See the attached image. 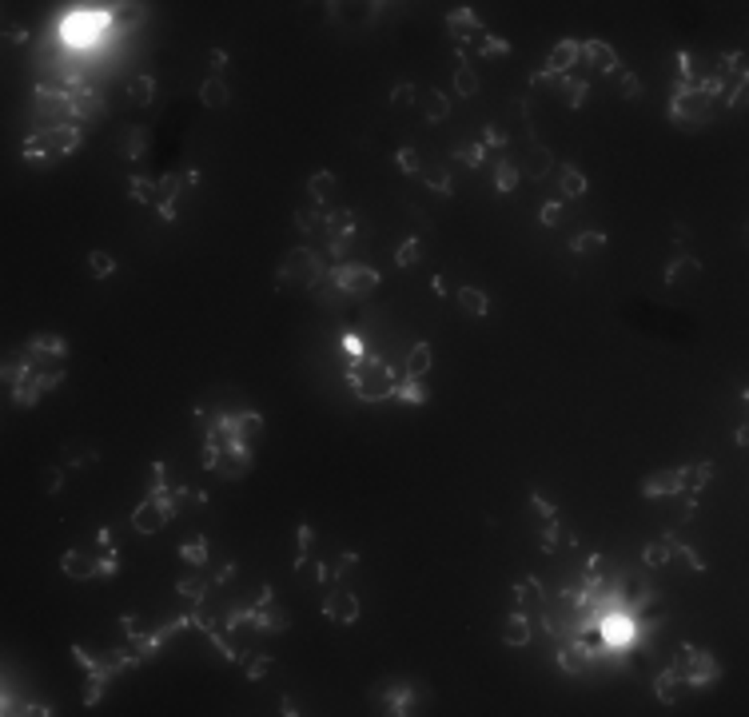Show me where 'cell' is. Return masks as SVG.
<instances>
[{
    "instance_id": "7dc6e473",
    "label": "cell",
    "mask_w": 749,
    "mask_h": 717,
    "mask_svg": "<svg viewBox=\"0 0 749 717\" xmlns=\"http://www.w3.org/2000/svg\"><path fill=\"white\" fill-rule=\"evenodd\" d=\"M144 144H148V131H144V128H136V131H132V144H128V156H132V160L144 152Z\"/></svg>"
},
{
    "instance_id": "11a10c76",
    "label": "cell",
    "mask_w": 749,
    "mask_h": 717,
    "mask_svg": "<svg viewBox=\"0 0 749 717\" xmlns=\"http://www.w3.org/2000/svg\"><path fill=\"white\" fill-rule=\"evenodd\" d=\"M295 223H299V227H315V215L303 207V212H295Z\"/></svg>"
},
{
    "instance_id": "7bdbcfd3",
    "label": "cell",
    "mask_w": 749,
    "mask_h": 717,
    "mask_svg": "<svg viewBox=\"0 0 749 717\" xmlns=\"http://www.w3.org/2000/svg\"><path fill=\"white\" fill-rule=\"evenodd\" d=\"M510 44L502 36H483V56H507Z\"/></svg>"
},
{
    "instance_id": "6da1fadb",
    "label": "cell",
    "mask_w": 749,
    "mask_h": 717,
    "mask_svg": "<svg viewBox=\"0 0 749 717\" xmlns=\"http://www.w3.org/2000/svg\"><path fill=\"white\" fill-rule=\"evenodd\" d=\"M347 383H351V391L363 399V403H379V399H387V394H395L399 379L395 371L383 363V359H355L351 367H347Z\"/></svg>"
},
{
    "instance_id": "8d00e7d4",
    "label": "cell",
    "mask_w": 749,
    "mask_h": 717,
    "mask_svg": "<svg viewBox=\"0 0 749 717\" xmlns=\"http://www.w3.org/2000/svg\"><path fill=\"white\" fill-rule=\"evenodd\" d=\"M455 88L463 92V96H475V92H478V76L466 68V64H458V72H455Z\"/></svg>"
},
{
    "instance_id": "44dd1931",
    "label": "cell",
    "mask_w": 749,
    "mask_h": 717,
    "mask_svg": "<svg viewBox=\"0 0 749 717\" xmlns=\"http://www.w3.org/2000/svg\"><path fill=\"white\" fill-rule=\"evenodd\" d=\"M200 100L208 104V108H223V104L232 100V92H227V84H223V80H215V76H212V80H203Z\"/></svg>"
},
{
    "instance_id": "9f6ffc18",
    "label": "cell",
    "mask_w": 749,
    "mask_h": 717,
    "mask_svg": "<svg viewBox=\"0 0 749 717\" xmlns=\"http://www.w3.org/2000/svg\"><path fill=\"white\" fill-rule=\"evenodd\" d=\"M530 506H534L538 514H546V518H554V506H546L542 498H530Z\"/></svg>"
},
{
    "instance_id": "1f68e13d",
    "label": "cell",
    "mask_w": 749,
    "mask_h": 717,
    "mask_svg": "<svg viewBox=\"0 0 749 717\" xmlns=\"http://www.w3.org/2000/svg\"><path fill=\"white\" fill-rule=\"evenodd\" d=\"M395 394L403 399V403H415V406H419V403H426V387L419 383V379H406V383H399V387H395Z\"/></svg>"
},
{
    "instance_id": "8fae6325",
    "label": "cell",
    "mask_w": 749,
    "mask_h": 717,
    "mask_svg": "<svg viewBox=\"0 0 749 717\" xmlns=\"http://www.w3.org/2000/svg\"><path fill=\"white\" fill-rule=\"evenodd\" d=\"M446 28H451V36L455 41H470V36H483V28H478V16L470 9H458L446 16Z\"/></svg>"
},
{
    "instance_id": "ba28073f",
    "label": "cell",
    "mask_w": 749,
    "mask_h": 717,
    "mask_svg": "<svg viewBox=\"0 0 749 717\" xmlns=\"http://www.w3.org/2000/svg\"><path fill=\"white\" fill-rule=\"evenodd\" d=\"M578 56H582V44H578V41H558L554 48H550L546 72H554V76H566V72L578 64Z\"/></svg>"
},
{
    "instance_id": "db71d44e",
    "label": "cell",
    "mask_w": 749,
    "mask_h": 717,
    "mask_svg": "<svg viewBox=\"0 0 749 717\" xmlns=\"http://www.w3.org/2000/svg\"><path fill=\"white\" fill-rule=\"evenodd\" d=\"M4 36H9V44H24V41H28V36H24L21 28H12V24L4 28Z\"/></svg>"
},
{
    "instance_id": "484cf974",
    "label": "cell",
    "mask_w": 749,
    "mask_h": 717,
    "mask_svg": "<svg viewBox=\"0 0 749 717\" xmlns=\"http://www.w3.org/2000/svg\"><path fill=\"white\" fill-rule=\"evenodd\" d=\"M514 598H518V606L527 610V606H542V586H538V578H527V582H518L514 586Z\"/></svg>"
},
{
    "instance_id": "836d02e7",
    "label": "cell",
    "mask_w": 749,
    "mask_h": 717,
    "mask_svg": "<svg viewBox=\"0 0 749 717\" xmlns=\"http://www.w3.org/2000/svg\"><path fill=\"white\" fill-rule=\"evenodd\" d=\"M419 259H423V243H419V239H406L403 247L395 252V263H399V267H415Z\"/></svg>"
},
{
    "instance_id": "9c48e42d",
    "label": "cell",
    "mask_w": 749,
    "mask_h": 717,
    "mask_svg": "<svg viewBox=\"0 0 749 717\" xmlns=\"http://www.w3.org/2000/svg\"><path fill=\"white\" fill-rule=\"evenodd\" d=\"M681 490V470H658L642 483V495L646 498H662V495H678Z\"/></svg>"
},
{
    "instance_id": "603a6c76",
    "label": "cell",
    "mask_w": 749,
    "mask_h": 717,
    "mask_svg": "<svg viewBox=\"0 0 749 717\" xmlns=\"http://www.w3.org/2000/svg\"><path fill=\"white\" fill-rule=\"evenodd\" d=\"M327 232L335 235V239H351L355 235V215L351 212H327Z\"/></svg>"
},
{
    "instance_id": "5bb4252c",
    "label": "cell",
    "mask_w": 749,
    "mask_h": 717,
    "mask_svg": "<svg viewBox=\"0 0 749 717\" xmlns=\"http://www.w3.org/2000/svg\"><path fill=\"white\" fill-rule=\"evenodd\" d=\"M698 271H701V267H698V259H694V255H681V259H674V263L666 267V283H669V287L694 283V279H698Z\"/></svg>"
},
{
    "instance_id": "83f0119b",
    "label": "cell",
    "mask_w": 749,
    "mask_h": 717,
    "mask_svg": "<svg viewBox=\"0 0 749 717\" xmlns=\"http://www.w3.org/2000/svg\"><path fill=\"white\" fill-rule=\"evenodd\" d=\"M550 163H554L550 148H542V144H538V148H530V168H527V172L534 176V180H542V176L550 172Z\"/></svg>"
},
{
    "instance_id": "cb8c5ba5",
    "label": "cell",
    "mask_w": 749,
    "mask_h": 717,
    "mask_svg": "<svg viewBox=\"0 0 749 717\" xmlns=\"http://www.w3.org/2000/svg\"><path fill=\"white\" fill-rule=\"evenodd\" d=\"M709 475H713V466H681V490H689V495H698L701 483H709Z\"/></svg>"
},
{
    "instance_id": "e0dca14e",
    "label": "cell",
    "mask_w": 749,
    "mask_h": 717,
    "mask_svg": "<svg viewBox=\"0 0 749 717\" xmlns=\"http://www.w3.org/2000/svg\"><path fill=\"white\" fill-rule=\"evenodd\" d=\"M431 371V343H415L406 355V379H423Z\"/></svg>"
},
{
    "instance_id": "d6a6232c",
    "label": "cell",
    "mask_w": 749,
    "mask_h": 717,
    "mask_svg": "<svg viewBox=\"0 0 749 717\" xmlns=\"http://www.w3.org/2000/svg\"><path fill=\"white\" fill-rule=\"evenodd\" d=\"M602 243H606V232H582V235H574L570 247H574L578 255H586V252H598Z\"/></svg>"
},
{
    "instance_id": "2e32d148",
    "label": "cell",
    "mask_w": 749,
    "mask_h": 717,
    "mask_svg": "<svg viewBox=\"0 0 749 717\" xmlns=\"http://www.w3.org/2000/svg\"><path fill=\"white\" fill-rule=\"evenodd\" d=\"M502 642L507 646H527L530 642V622H527V614L518 610V614H510L507 622H502Z\"/></svg>"
},
{
    "instance_id": "4316f807",
    "label": "cell",
    "mask_w": 749,
    "mask_h": 717,
    "mask_svg": "<svg viewBox=\"0 0 749 717\" xmlns=\"http://www.w3.org/2000/svg\"><path fill=\"white\" fill-rule=\"evenodd\" d=\"M669 558H674V542H669V538H658V542L646 546V566H654V570H658V566H666Z\"/></svg>"
},
{
    "instance_id": "52a82bcc",
    "label": "cell",
    "mask_w": 749,
    "mask_h": 717,
    "mask_svg": "<svg viewBox=\"0 0 749 717\" xmlns=\"http://www.w3.org/2000/svg\"><path fill=\"white\" fill-rule=\"evenodd\" d=\"M323 614H327V622H335V626H351L355 618H359V598L347 594V590H335V594L323 602Z\"/></svg>"
},
{
    "instance_id": "f546056e",
    "label": "cell",
    "mask_w": 749,
    "mask_h": 717,
    "mask_svg": "<svg viewBox=\"0 0 749 717\" xmlns=\"http://www.w3.org/2000/svg\"><path fill=\"white\" fill-rule=\"evenodd\" d=\"M562 195H566V200L586 195V176L578 172V168H566V176H562Z\"/></svg>"
},
{
    "instance_id": "30bf717a",
    "label": "cell",
    "mask_w": 749,
    "mask_h": 717,
    "mask_svg": "<svg viewBox=\"0 0 749 717\" xmlns=\"http://www.w3.org/2000/svg\"><path fill=\"white\" fill-rule=\"evenodd\" d=\"M582 56L590 60V68L594 72H606V76L618 68V56H614V48H610L606 41H586L582 44Z\"/></svg>"
},
{
    "instance_id": "8992f818",
    "label": "cell",
    "mask_w": 749,
    "mask_h": 717,
    "mask_svg": "<svg viewBox=\"0 0 749 717\" xmlns=\"http://www.w3.org/2000/svg\"><path fill=\"white\" fill-rule=\"evenodd\" d=\"M331 279L339 283V291L343 295H367L379 287V271H371V267H363V263H339L331 271Z\"/></svg>"
},
{
    "instance_id": "d590c367",
    "label": "cell",
    "mask_w": 749,
    "mask_h": 717,
    "mask_svg": "<svg viewBox=\"0 0 749 717\" xmlns=\"http://www.w3.org/2000/svg\"><path fill=\"white\" fill-rule=\"evenodd\" d=\"M562 96H566L570 108H582V96H586V80H570V76H562Z\"/></svg>"
},
{
    "instance_id": "5b68a950",
    "label": "cell",
    "mask_w": 749,
    "mask_h": 717,
    "mask_svg": "<svg viewBox=\"0 0 749 717\" xmlns=\"http://www.w3.org/2000/svg\"><path fill=\"white\" fill-rule=\"evenodd\" d=\"M176 514V502L168 495H152L148 502H140L136 506V514H132V526L140 530V534H156V530H163V522Z\"/></svg>"
},
{
    "instance_id": "ac0fdd59",
    "label": "cell",
    "mask_w": 749,
    "mask_h": 717,
    "mask_svg": "<svg viewBox=\"0 0 749 717\" xmlns=\"http://www.w3.org/2000/svg\"><path fill=\"white\" fill-rule=\"evenodd\" d=\"M252 622H255V626H267V630H284L287 626V614L271 606V594H264V610H259V614L252 610Z\"/></svg>"
},
{
    "instance_id": "d4e9b609",
    "label": "cell",
    "mask_w": 749,
    "mask_h": 717,
    "mask_svg": "<svg viewBox=\"0 0 749 717\" xmlns=\"http://www.w3.org/2000/svg\"><path fill=\"white\" fill-rule=\"evenodd\" d=\"M128 96H132V104H152L156 80L152 76H132V80H128Z\"/></svg>"
},
{
    "instance_id": "74e56055",
    "label": "cell",
    "mask_w": 749,
    "mask_h": 717,
    "mask_svg": "<svg viewBox=\"0 0 749 717\" xmlns=\"http://www.w3.org/2000/svg\"><path fill=\"white\" fill-rule=\"evenodd\" d=\"M423 176H426V183H431L438 195H451V172H446V168H426Z\"/></svg>"
},
{
    "instance_id": "ab89813d",
    "label": "cell",
    "mask_w": 749,
    "mask_h": 717,
    "mask_svg": "<svg viewBox=\"0 0 749 717\" xmlns=\"http://www.w3.org/2000/svg\"><path fill=\"white\" fill-rule=\"evenodd\" d=\"M180 554L188 558V562L200 566V562H208V542H203V538H192L188 546H180Z\"/></svg>"
},
{
    "instance_id": "f5cc1de1",
    "label": "cell",
    "mask_w": 749,
    "mask_h": 717,
    "mask_svg": "<svg viewBox=\"0 0 749 717\" xmlns=\"http://www.w3.org/2000/svg\"><path fill=\"white\" fill-rule=\"evenodd\" d=\"M733 68V76H745V52H738V56H729V60H721Z\"/></svg>"
},
{
    "instance_id": "e575fe53",
    "label": "cell",
    "mask_w": 749,
    "mask_h": 717,
    "mask_svg": "<svg viewBox=\"0 0 749 717\" xmlns=\"http://www.w3.org/2000/svg\"><path fill=\"white\" fill-rule=\"evenodd\" d=\"M610 76H618V92H622V96H630V100H634V96H642V80H638V76H634V72H622V68H614V72H610Z\"/></svg>"
},
{
    "instance_id": "4fadbf2b",
    "label": "cell",
    "mask_w": 749,
    "mask_h": 717,
    "mask_svg": "<svg viewBox=\"0 0 749 717\" xmlns=\"http://www.w3.org/2000/svg\"><path fill=\"white\" fill-rule=\"evenodd\" d=\"M558 666L566 669V674H586L590 669V649L578 646V642H570V646L558 649Z\"/></svg>"
},
{
    "instance_id": "d6986e66",
    "label": "cell",
    "mask_w": 749,
    "mask_h": 717,
    "mask_svg": "<svg viewBox=\"0 0 749 717\" xmlns=\"http://www.w3.org/2000/svg\"><path fill=\"white\" fill-rule=\"evenodd\" d=\"M681 681H686V677H681V669H662L658 674V697L662 701H678V694H681Z\"/></svg>"
},
{
    "instance_id": "f6af8a7d",
    "label": "cell",
    "mask_w": 749,
    "mask_h": 717,
    "mask_svg": "<svg viewBox=\"0 0 749 717\" xmlns=\"http://www.w3.org/2000/svg\"><path fill=\"white\" fill-rule=\"evenodd\" d=\"M415 96H419V92L411 88V84H399V88L391 92V100H395L399 108H406V104H415Z\"/></svg>"
},
{
    "instance_id": "f35d334b",
    "label": "cell",
    "mask_w": 749,
    "mask_h": 717,
    "mask_svg": "<svg viewBox=\"0 0 749 717\" xmlns=\"http://www.w3.org/2000/svg\"><path fill=\"white\" fill-rule=\"evenodd\" d=\"M446 112H451L446 96L443 92H431V96H426V116H431V120H446Z\"/></svg>"
},
{
    "instance_id": "bcb514c9",
    "label": "cell",
    "mask_w": 749,
    "mask_h": 717,
    "mask_svg": "<svg viewBox=\"0 0 749 717\" xmlns=\"http://www.w3.org/2000/svg\"><path fill=\"white\" fill-rule=\"evenodd\" d=\"M542 223H546V227H558V223H562V203H546V207H542Z\"/></svg>"
},
{
    "instance_id": "7402d4cb",
    "label": "cell",
    "mask_w": 749,
    "mask_h": 717,
    "mask_svg": "<svg viewBox=\"0 0 749 717\" xmlns=\"http://www.w3.org/2000/svg\"><path fill=\"white\" fill-rule=\"evenodd\" d=\"M458 303H463L466 315H486L490 311V299H486V291H478V287H463V291H458Z\"/></svg>"
},
{
    "instance_id": "3957f363",
    "label": "cell",
    "mask_w": 749,
    "mask_h": 717,
    "mask_svg": "<svg viewBox=\"0 0 749 717\" xmlns=\"http://www.w3.org/2000/svg\"><path fill=\"white\" fill-rule=\"evenodd\" d=\"M323 279V263H319V255L307 252V247H295L291 255H287V263L279 267V275H275V283L279 287H311V283Z\"/></svg>"
},
{
    "instance_id": "7a4b0ae2",
    "label": "cell",
    "mask_w": 749,
    "mask_h": 717,
    "mask_svg": "<svg viewBox=\"0 0 749 717\" xmlns=\"http://www.w3.org/2000/svg\"><path fill=\"white\" fill-rule=\"evenodd\" d=\"M76 148H80V131L68 128V124H60V128H48V131H41V136L24 140V160L44 163V160H52V156L76 152Z\"/></svg>"
},
{
    "instance_id": "f1b7e54d",
    "label": "cell",
    "mask_w": 749,
    "mask_h": 717,
    "mask_svg": "<svg viewBox=\"0 0 749 717\" xmlns=\"http://www.w3.org/2000/svg\"><path fill=\"white\" fill-rule=\"evenodd\" d=\"M495 188H498V192H514V188H518V168L510 160H502L495 168Z\"/></svg>"
},
{
    "instance_id": "ffe728a7",
    "label": "cell",
    "mask_w": 749,
    "mask_h": 717,
    "mask_svg": "<svg viewBox=\"0 0 749 717\" xmlns=\"http://www.w3.org/2000/svg\"><path fill=\"white\" fill-rule=\"evenodd\" d=\"M335 176L331 172H315L311 180H307V192H311V200H319V203H327V200H335Z\"/></svg>"
},
{
    "instance_id": "c3c4849f",
    "label": "cell",
    "mask_w": 749,
    "mask_h": 717,
    "mask_svg": "<svg viewBox=\"0 0 749 717\" xmlns=\"http://www.w3.org/2000/svg\"><path fill=\"white\" fill-rule=\"evenodd\" d=\"M60 483H64V475L48 466V470H44V490H48V495H56V490H60Z\"/></svg>"
},
{
    "instance_id": "9a60e30c",
    "label": "cell",
    "mask_w": 749,
    "mask_h": 717,
    "mask_svg": "<svg viewBox=\"0 0 749 717\" xmlns=\"http://www.w3.org/2000/svg\"><path fill=\"white\" fill-rule=\"evenodd\" d=\"M72 116H80V120H100L104 100L96 92H72Z\"/></svg>"
},
{
    "instance_id": "4dcf8cb0",
    "label": "cell",
    "mask_w": 749,
    "mask_h": 717,
    "mask_svg": "<svg viewBox=\"0 0 749 717\" xmlns=\"http://www.w3.org/2000/svg\"><path fill=\"white\" fill-rule=\"evenodd\" d=\"M112 271H116V259H112L108 252H92V255H88V275H96V279H108Z\"/></svg>"
},
{
    "instance_id": "b9f144b4",
    "label": "cell",
    "mask_w": 749,
    "mask_h": 717,
    "mask_svg": "<svg viewBox=\"0 0 749 717\" xmlns=\"http://www.w3.org/2000/svg\"><path fill=\"white\" fill-rule=\"evenodd\" d=\"M483 156H486L483 144H470V148H455V160H458V163H470V168H475V163H483Z\"/></svg>"
},
{
    "instance_id": "816d5d0a",
    "label": "cell",
    "mask_w": 749,
    "mask_h": 717,
    "mask_svg": "<svg viewBox=\"0 0 749 717\" xmlns=\"http://www.w3.org/2000/svg\"><path fill=\"white\" fill-rule=\"evenodd\" d=\"M486 144H490V148H498V144H507V131L490 124V128H486Z\"/></svg>"
},
{
    "instance_id": "681fc988",
    "label": "cell",
    "mask_w": 749,
    "mask_h": 717,
    "mask_svg": "<svg viewBox=\"0 0 749 717\" xmlns=\"http://www.w3.org/2000/svg\"><path fill=\"white\" fill-rule=\"evenodd\" d=\"M267 669H271V657H255L252 666H247V677H252V681H255V677H264Z\"/></svg>"
},
{
    "instance_id": "f907efd6",
    "label": "cell",
    "mask_w": 749,
    "mask_h": 717,
    "mask_svg": "<svg viewBox=\"0 0 749 717\" xmlns=\"http://www.w3.org/2000/svg\"><path fill=\"white\" fill-rule=\"evenodd\" d=\"M343 347H347V355H351V363L355 359H363V343H359L355 335H343Z\"/></svg>"
},
{
    "instance_id": "6f0895ef",
    "label": "cell",
    "mask_w": 749,
    "mask_h": 717,
    "mask_svg": "<svg viewBox=\"0 0 749 717\" xmlns=\"http://www.w3.org/2000/svg\"><path fill=\"white\" fill-rule=\"evenodd\" d=\"M741 100H745V84H738V92L729 96V104H733V108H741Z\"/></svg>"
},
{
    "instance_id": "277c9868",
    "label": "cell",
    "mask_w": 749,
    "mask_h": 717,
    "mask_svg": "<svg viewBox=\"0 0 749 717\" xmlns=\"http://www.w3.org/2000/svg\"><path fill=\"white\" fill-rule=\"evenodd\" d=\"M709 116H713V96H706L701 88L686 84V88L674 96V120H678V124L694 128V124H706Z\"/></svg>"
},
{
    "instance_id": "ee69618b",
    "label": "cell",
    "mask_w": 749,
    "mask_h": 717,
    "mask_svg": "<svg viewBox=\"0 0 749 717\" xmlns=\"http://www.w3.org/2000/svg\"><path fill=\"white\" fill-rule=\"evenodd\" d=\"M399 168H403V172H419V152L415 148H399Z\"/></svg>"
},
{
    "instance_id": "60d3db41",
    "label": "cell",
    "mask_w": 749,
    "mask_h": 717,
    "mask_svg": "<svg viewBox=\"0 0 749 717\" xmlns=\"http://www.w3.org/2000/svg\"><path fill=\"white\" fill-rule=\"evenodd\" d=\"M176 590H180L183 598H192V602H200V598L208 594V582H203V578H183V582H180V586H176Z\"/></svg>"
},
{
    "instance_id": "7c38bea8",
    "label": "cell",
    "mask_w": 749,
    "mask_h": 717,
    "mask_svg": "<svg viewBox=\"0 0 749 717\" xmlns=\"http://www.w3.org/2000/svg\"><path fill=\"white\" fill-rule=\"evenodd\" d=\"M60 570L68 578H92V574H100V566L92 562V554H84V550H68V554L60 558Z\"/></svg>"
}]
</instances>
